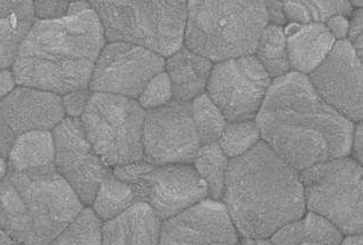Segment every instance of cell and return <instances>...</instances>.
<instances>
[{
  "label": "cell",
  "instance_id": "9c48e42d",
  "mask_svg": "<svg viewBox=\"0 0 363 245\" xmlns=\"http://www.w3.org/2000/svg\"><path fill=\"white\" fill-rule=\"evenodd\" d=\"M271 77L255 55L213 64L208 93L228 122L252 121L259 114Z\"/></svg>",
  "mask_w": 363,
  "mask_h": 245
},
{
  "label": "cell",
  "instance_id": "d6986e66",
  "mask_svg": "<svg viewBox=\"0 0 363 245\" xmlns=\"http://www.w3.org/2000/svg\"><path fill=\"white\" fill-rule=\"evenodd\" d=\"M213 64L209 59L182 47L165 62L167 76L172 86L173 98L191 103L206 93Z\"/></svg>",
  "mask_w": 363,
  "mask_h": 245
},
{
  "label": "cell",
  "instance_id": "ab89813d",
  "mask_svg": "<svg viewBox=\"0 0 363 245\" xmlns=\"http://www.w3.org/2000/svg\"><path fill=\"white\" fill-rule=\"evenodd\" d=\"M0 245H21L16 242L9 234L0 227Z\"/></svg>",
  "mask_w": 363,
  "mask_h": 245
},
{
  "label": "cell",
  "instance_id": "44dd1931",
  "mask_svg": "<svg viewBox=\"0 0 363 245\" xmlns=\"http://www.w3.org/2000/svg\"><path fill=\"white\" fill-rule=\"evenodd\" d=\"M7 169L14 172L55 169L52 132L35 130L16 138L7 156Z\"/></svg>",
  "mask_w": 363,
  "mask_h": 245
},
{
  "label": "cell",
  "instance_id": "3957f363",
  "mask_svg": "<svg viewBox=\"0 0 363 245\" xmlns=\"http://www.w3.org/2000/svg\"><path fill=\"white\" fill-rule=\"evenodd\" d=\"M223 200L243 239H268L307 210L300 172L263 141L228 163Z\"/></svg>",
  "mask_w": 363,
  "mask_h": 245
},
{
  "label": "cell",
  "instance_id": "603a6c76",
  "mask_svg": "<svg viewBox=\"0 0 363 245\" xmlns=\"http://www.w3.org/2000/svg\"><path fill=\"white\" fill-rule=\"evenodd\" d=\"M135 203L139 202L132 187L114 176L111 171L96 193L93 210L102 221H108L121 215Z\"/></svg>",
  "mask_w": 363,
  "mask_h": 245
},
{
  "label": "cell",
  "instance_id": "ffe728a7",
  "mask_svg": "<svg viewBox=\"0 0 363 245\" xmlns=\"http://www.w3.org/2000/svg\"><path fill=\"white\" fill-rule=\"evenodd\" d=\"M33 1H0V69H10L34 25Z\"/></svg>",
  "mask_w": 363,
  "mask_h": 245
},
{
  "label": "cell",
  "instance_id": "4fadbf2b",
  "mask_svg": "<svg viewBox=\"0 0 363 245\" xmlns=\"http://www.w3.org/2000/svg\"><path fill=\"white\" fill-rule=\"evenodd\" d=\"M361 62L347 40H338L308 76L317 95L352 122H361L363 117Z\"/></svg>",
  "mask_w": 363,
  "mask_h": 245
},
{
  "label": "cell",
  "instance_id": "60d3db41",
  "mask_svg": "<svg viewBox=\"0 0 363 245\" xmlns=\"http://www.w3.org/2000/svg\"><path fill=\"white\" fill-rule=\"evenodd\" d=\"M237 245H272L268 239H243Z\"/></svg>",
  "mask_w": 363,
  "mask_h": 245
},
{
  "label": "cell",
  "instance_id": "7c38bea8",
  "mask_svg": "<svg viewBox=\"0 0 363 245\" xmlns=\"http://www.w3.org/2000/svg\"><path fill=\"white\" fill-rule=\"evenodd\" d=\"M55 169L84 205L93 204L96 193L111 169L97 156L84 135L80 119L65 118L52 130Z\"/></svg>",
  "mask_w": 363,
  "mask_h": 245
},
{
  "label": "cell",
  "instance_id": "ba28073f",
  "mask_svg": "<svg viewBox=\"0 0 363 245\" xmlns=\"http://www.w3.org/2000/svg\"><path fill=\"white\" fill-rule=\"evenodd\" d=\"M362 167L350 156L328 160L300 172L306 209L331 221L342 234L363 230Z\"/></svg>",
  "mask_w": 363,
  "mask_h": 245
},
{
  "label": "cell",
  "instance_id": "f546056e",
  "mask_svg": "<svg viewBox=\"0 0 363 245\" xmlns=\"http://www.w3.org/2000/svg\"><path fill=\"white\" fill-rule=\"evenodd\" d=\"M154 165H151L145 159L127 164V165L113 167L112 173L119 180L132 187L135 193L138 202H147V190H148V178Z\"/></svg>",
  "mask_w": 363,
  "mask_h": 245
},
{
  "label": "cell",
  "instance_id": "2e32d148",
  "mask_svg": "<svg viewBox=\"0 0 363 245\" xmlns=\"http://www.w3.org/2000/svg\"><path fill=\"white\" fill-rule=\"evenodd\" d=\"M209 197L208 188L194 166H154L148 178L147 204L162 221L176 217Z\"/></svg>",
  "mask_w": 363,
  "mask_h": 245
},
{
  "label": "cell",
  "instance_id": "83f0119b",
  "mask_svg": "<svg viewBox=\"0 0 363 245\" xmlns=\"http://www.w3.org/2000/svg\"><path fill=\"white\" fill-rule=\"evenodd\" d=\"M261 139L255 121L228 122L217 144L228 159H235L247 154Z\"/></svg>",
  "mask_w": 363,
  "mask_h": 245
},
{
  "label": "cell",
  "instance_id": "5bb4252c",
  "mask_svg": "<svg viewBox=\"0 0 363 245\" xmlns=\"http://www.w3.org/2000/svg\"><path fill=\"white\" fill-rule=\"evenodd\" d=\"M65 119L62 97L27 86L14 88L0 101V156L7 159L16 138L53 129Z\"/></svg>",
  "mask_w": 363,
  "mask_h": 245
},
{
  "label": "cell",
  "instance_id": "74e56055",
  "mask_svg": "<svg viewBox=\"0 0 363 245\" xmlns=\"http://www.w3.org/2000/svg\"><path fill=\"white\" fill-rule=\"evenodd\" d=\"M362 122L354 127L353 137H352L351 152L353 159L357 163L362 164Z\"/></svg>",
  "mask_w": 363,
  "mask_h": 245
},
{
  "label": "cell",
  "instance_id": "d6a6232c",
  "mask_svg": "<svg viewBox=\"0 0 363 245\" xmlns=\"http://www.w3.org/2000/svg\"><path fill=\"white\" fill-rule=\"evenodd\" d=\"M90 96H91V93H90L89 89L71 92V93L64 96L62 98V106H64V110H65V114H67L68 118L80 119L81 115L86 110Z\"/></svg>",
  "mask_w": 363,
  "mask_h": 245
},
{
  "label": "cell",
  "instance_id": "4dcf8cb0",
  "mask_svg": "<svg viewBox=\"0 0 363 245\" xmlns=\"http://www.w3.org/2000/svg\"><path fill=\"white\" fill-rule=\"evenodd\" d=\"M139 104L143 110H154L173 101L172 86L165 72L151 79L140 95Z\"/></svg>",
  "mask_w": 363,
  "mask_h": 245
},
{
  "label": "cell",
  "instance_id": "1f68e13d",
  "mask_svg": "<svg viewBox=\"0 0 363 245\" xmlns=\"http://www.w3.org/2000/svg\"><path fill=\"white\" fill-rule=\"evenodd\" d=\"M305 242V230L302 218L284 224L270 237L272 245H300Z\"/></svg>",
  "mask_w": 363,
  "mask_h": 245
},
{
  "label": "cell",
  "instance_id": "277c9868",
  "mask_svg": "<svg viewBox=\"0 0 363 245\" xmlns=\"http://www.w3.org/2000/svg\"><path fill=\"white\" fill-rule=\"evenodd\" d=\"M84 209L56 169L14 172L0 180V227L21 245H50Z\"/></svg>",
  "mask_w": 363,
  "mask_h": 245
},
{
  "label": "cell",
  "instance_id": "6da1fadb",
  "mask_svg": "<svg viewBox=\"0 0 363 245\" xmlns=\"http://www.w3.org/2000/svg\"><path fill=\"white\" fill-rule=\"evenodd\" d=\"M255 119L265 144L298 172L351 154L354 123L326 104L303 74L272 80Z\"/></svg>",
  "mask_w": 363,
  "mask_h": 245
},
{
  "label": "cell",
  "instance_id": "52a82bcc",
  "mask_svg": "<svg viewBox=\"0 0 363 245\" xmlns=\"http://www.w3.org/2000/svg\"><path fill=\"white\" fill-rule=\"evenodd\" d=\"M145 110L139 101L91 93L80 121L84 135L108 167L143 160Z\"/></svg>",
  "mask_w": 363,
  "mask_h": 245
},
{
  "label": "cell",
  "instance_id": "d4e9b609",
  "mask_svg": "<svg viewBox=\"0 0 363 245\" xmlns=\"http://www.w3.org/2000/svg\"><path fill=\"white\" fill-rule=\"evenodd\" d=\"M285 18L291 23L313 25L329 21L335 16L352 14L350 1H284Z\"/></svg>",
  "mask_w": 363,
  "mask_h": 245
},
{
  "label": "cell",
  "instance_id": "7bdbcfd3",
  "mask_svg": "<svg viewBox=\"0 0 363 245\" xmlns=\"http://www.w3.org/2000/svg\"><path fill=\"white\" fill-rule=\"evenodd\" d=\"M7 173V161L5 158L0 156V180L5 176Z\"/></svg>",
  "mask_w": 363,
  "mask_h": 245
},
{
  "label": "cell",
  "instance_id": "7a4b0ae2",
  "mask_svg": "<svg viewBox=\"0 0 363 245\" xmlns=\"http://www.w3.org/2000/svg\"><path fill=\"white\" fill-rule=\"evenodd\" d=\"M106 44L95 9L36 20L13 64L16 84L65 96L89 89L94 68Z\"/></svg>",
  "mask_w": 363,
  "mask_h": 245
},
{
  "label": "cell",
  "instance_id": "8992f818",
  "mask_svg": "<svg viewBox=\"0 0 363 245\" xmlns=\"http://www.w3.org/2000/svg\"><path fill=\"white\" fill-rule=\"evenodd\" d=\"M102 22L105 38L134 44L162 57L182 49L187 1H91Z\"/></svg>",
  "mask_w": 363,
  "mask_h": 245
},
{
  "label": "cell",
  "instance_id": "7402d4cb",
  "mask_svg": "<svg viewBox=\"0 0 363 245\" xmlns=\"http://www.w3.org/2000/svg\"><path fill=\"white\" fill-rule=\"evenodd\" d=\"M255 57L274 80L289 73L291 66L283 27L269 23L264 28L256 47Z\"/></svg>",
  "mask_w": 363,
  "mask_h": 245
},
{
  "label": "cell",
  "instance_id": "4316f807",
  "mask_svg": "<svg viewBox=\"0 0 363 245\" xmlns=\"http://www.w3.org/2000/svg\"><path fill=\"white\" fill-rule=\"evenodd\" d=\"M191 114L201 145L217 143L228 121L206 93L191 101Z\"/></svg>",
  "mask_w": 363,
  "mask_h": 245
},
{
  "label": "cell",
  "instance_id": "8d00e7d4",
  "mask_svg": "<svg viewBox=\"0 0 363 245\" xmlns=\"http://www.w3.org/2000/svg\"><path fill=\"white\" fill-rule=\"evenodd\" d=\"M265 8L268 13L269 23L283 27L284 23L286 21L283 3L281 1H265Z\"/></svg>",
  "mask_w": 363,
  "mask_h": 245
},
{
  "label": "cell",
  "instance_id": "f1b7e54d",
  "mask_svg": "<svg viewBox=\"0 0 363 245\" xmlns=\"http://www.w3.org/2000/svg\"><path fill=\"white\" fill-rule=\"evenodd\" d=\"M305 242L320 245H340L344 234L333 222L314 212H308L302 217Z\"/></svg>",
  "mask_w": 363,
  "mask_h": 245
},
{
  "label": "cell",
  "instance_id": "ac0fdd59",
  "mask_svg": "<svg viewBox=\"0 0 363 245\" xmlns=\"http://www.w3.org/2000/svg\"><path fill=\"white\" fill-rule=\"evenodd\" d=\"M291 69L298 74L314 72L331 52L335 37L322 23H289L285 29Z\"/></svg>",
  "mask_w": 363,
  "mask_h": 245
},
{
  "label": "cell",
  "instance_id": "9a60e30c",
  "mask_svg": "<svg viewBox=\"0 0 363 245\" xmlns=\"http://www.w3.org/2000/svg\"><path fill=\"white\" fill-rule=\"evenodd\" d=\"M239 233L224 203L201 200L163 221L160 245H237Z\"/></svg>",
  "mask_w": 363,
  "mask_h": 245
},
{
  "label": "cell",
  "instance_id": "5b68a950",
  "mask_svg": "<svg viewBox=\"0 0 363 245\" xmlns=\"http://www.w3.org/2000/svg\"><path fill=\"white\" fill-rule=\"evenodd\" d=\"M268 25L265 1L191 0L184 43L191 52L217 64L255 55Z\"/></svg>",
  "mask_w": 363,
  "mask_h": 245
},
{
  "label": "cell",
  "instance_id": "cb8c5ba5",
  "mask_svg": "<svg viewBox=\"0 0 363 245\" xmlns=\"http://www.w3.org/2000/svg\"><path fill=\"white\" fill-rule=\"evenodd\" d=\"M228 163L230 160L217 143L201 145L197 151L193 166L206 184L211 200H223Z\"/></svg>",
  "mask_w": 363,
  "mask_h": 245
},
{
  "label": "cell",
  "instance_id": "836d02e7",
  "mask_svg": "<svg viewBox=\"0 0 363 245\" xmlns=\"http://www.w3.org/2000/svg\"><path fill=\"white\" fill-rule=\"evenodd\" d=\"M69 1H35V18L38 20H56L67 16Z\"/></svg>",
  "mask_w": 363,
  "mask_h": 245
},
{
  "label": "cell",
  "instance_id": "8fae6325",
  "mask_svg": "<svg viewBox=\"0 0 363 245\" xmlns=\"http://www.w3.org/2000/svg\"><path fill=\"white\" fill-rule=\"evenodd\" d=\"M165 69V59L150 50L123 42L105 44L99 55L90 92L139 98L152 77Z\"/></svg>",
  "mask_w": 363,
  "mask_h": 245
},
{
  "label": "cell",
  "instance_id": "ee69618b",
  "mask_svg": "<svg viewBox=\"0 0 363 245\" xmlns=\"http://www.w3.org/2000/svg\"><path fill=\"white\" fill-rule=\"evenodd\" d=\"M300 245H320V244H315V243H311V242H303L302 244Z\"/></svg>",
  "mask_w": 363,
  "mask_h": 245
},
{
  "label": "cell",
  "instance_id": "e0dca14e",
  "mask_svg": "<svg viewBox=\"0 0 363 245\" xmlns=\"http://www.w3.org/2000/svg\"><path fill=\"white\" fill-rule=\"evenodd\" d=\"M163 221L147 203H135L111 220L105 221L102 245H160Z\"/></svg>",
  "mask_w": 363,
  "mask_h": 245
},
{
  "label": "cell",
  "instance_id": "30bf717a",
  "mask_svg": "<svg viewBox=\"0 0 363 245\" xmlns=\"http://www.w3.org/2000/svg\"><path fill=\"white\" fill-rule=\"evenodd\" d=\"M200 139L195 129L191 103L169 101L145 110L143 159L154 166L193 164Z\"/></svg>",
  "mask_w": 363,
  "mask_h": 245
},
{
  "label": "cell",
  "instance_id": "d590c367",
  "mask_svg": "<svg viewBox=\"0 0 363 245\" xmlns=\"http://www.w3.org/2000/svg\"><path fill=\"white\" fill-rule=\"evenodd\" d=\"M326 28L329 29L330 33L335 37V40H346L348 33V27H350V21L346 16H335L330 18L326 22Z\"/></svg>",
  "mask_w": 363,
  "mask_h": 245
},
{
  "label": "cell",
  "instance_id": "b9f144b4",
  "mask_svg": "<svg viewBox=\"0 0 363 245\" xmlns=\"http://www.w3.org/2000/svg\"><path fill=\"white\" fill-rule=\"evenodd\" d=\"M340 245H362V235H352L342 239Z\"/></svg>",
  "mask_w": 363,
  "mask_h": 245
},
{
  "label": "cell",
  "instance_id": "e575fe53",
  "mask_svg": "<svg viewBox=\"0 0 363 245\" xmlns=\"http://www.w3.org/2000/svg\"><path fill=\"white\" fill-rule=\"evenodd\" d=\"M362 8H359L352 16L347 33V40L351 44L355 53H357V57L360 58V60H362Z\"/></svg>",
  "mask_w": 363,
  "mask_h": 245
},
{
  "label": "cell",
  "instance_id": "484cf974",
  "mask_svg": "<svg viewBox=\"0 0 363 245\" xmlns=\"http://www.w3.org/2000/svg\"><path fill=\"white\" fill-rule=\"evenodd\" d=\"M103 221L90 207H84L50 245H102Z\"/></svg>",
  "mask_w": 363,
  "mask_h": 245
},
{
  "label": "cell",
  "instance_id": "f35d334b",
  "mask_svg": "<svg viewBox=\"0 0 363 245\" xmlns=\"http://www.w3.org/2000/svg\"><path fill=\"white\" fill-rule=\"evenodd\" d=\"M16 79L10 69H0V101L5 98L16 86Z\"/></svg>",
  "mask_w": 363,
  "mask_h": 245
}]
</instances>
